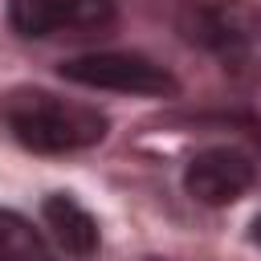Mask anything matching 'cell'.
I'll list each match as a JSON object with an SVG mask.
<instances>
[{
	"label": "cell",
	"instance_id": "6da1fadb",
	"mask_svg": "<svg viewBox=\"0 0 261 261\" xmlns=\"http://www.w3.org/2000/svg\"><path fill=\"white\" fill-rule=\"evenodd\" d=\"M0 122L8 126V135L20 147H29L37 155L86 151V147L102 143L110 130V118L98 106L61 98L41 86H16V90L0 94Z\"/></svg>",
	"mask_w": 261,
	"mask_h": 261
},
{
	"label": "cell",
	"instance_id": "7a4b0ae2",
	"mask_svg": "<svg viewBox=\"0 0 261 261\" xmlns=\"http://www.w3.org/2000/svg\"><path fill=\"white\" fill-rule=\"evenodd\" d=\"M65 82L90 86V90H114V94H143V98H175L179 82L167 65L143 57V53H82L57 65Z\"/></svg>",
	"mask_w": 261,
	"mask_h": 261
},
{
	"label": "cell",
	"instance_id": "3957f363",
	"mask_svg": "<svg viewBox=\"0 0 261 261\" xmlns=\"http://www.w3.org/2000/svg\"><path fill=\"white\" fill-rule=\"evenodd\" d=\"M175 24L192 45L220 57H241L257 37V16L245 0H184Z\"/></svg>",
	"mask_w": 261,
	"mask_h": 261
},
{
	"label": "cell",
	"instance_id": "277c9868",
	"mask_svg": "<svg viewBox=\"0 0 261 261\" xmlns=\"http://www.w3.org/2000/svg\"><path fill=\"white\" fill-rule=\"evenodd\" d=\"M20 37H90L114 24V0H8Z\"/></svg>",
	"mask_w": 261,
	"mask_h": 261
},
{
	"label": "cell",
	"instance_id": "5b68a950",
	"mask_svg": "<svg viewBox=\"0 0 261 261\" xmlns=\"http://www.w3.org/2000/svg\"><path fill=\"white\" fill-rule=\"evenodd\" d=\"M253 179H257V163L237 147H204L184 167L188 196L208 208H224V204L241 200L253 188Z\"/></svg>",
	"mask_w": 261,
	"mask_h": 261
},
{
	"label": "cell",
	"instance_id": "8992f818",
	"mask_svg": "<svg viewBox=\"0 0 261 261\" xmlns=\"http://www.w3.org/2000/svg\"><path fill=\"white\" fill-rule=\"evenodd\" d=\"M41 216L53 232V241L69 253V257H94L98 253V220L65 192H53L45 204H41Z\"/></svg>",
	"mask_w": 261,
	"mask_h": 261
},
{
	"label": "cell",
	"instance_id": "52a82bcc",
	"mask_svg": "<svg viewBox=\"0 0 261 261\" xmlns=\"http://www.w3.org/2000/svg\"><path fill=\"white\" fill-rule=\"evenodd\" d=\"M0 261H53V249L41 237V228L0 208Z\"/></svg>",
	"mask_w": 261,
	"mask_h": 261
},
{
	"label": "cell",
	"instance_id": "ba28073f",
	"mask_svg": "<svg viewBox=\"0 0 261 261\" xmlns=\"http://www.w3.org/2000/svg\"><path fill=\"white\" fill-rule=\"evenodd\" d=\"M249 237H253V241H257V245H261V216H257V220H253V228H249Z\"/></svg>",
	"mask_w": 261,
	"mask_h": 261
},
{
	"label": "cell",
	"instance_id": "9c48e42d",
	"mask_svg": "<svg viewBox=\"0 0 261 261\" xmlns=\"http://www.w3.org/2000/svg\"><path fill=\"white\" fill-rule=\"evenodd\" d=\"M253 135H257V143H261V118H257V122H253Z\"/></svg>",
	"mask_w": 261,
	"mask_h": 261
}]
</instances>
